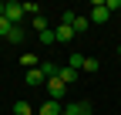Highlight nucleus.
<instances>
[{"mask_svg": "<svg viewBox=\"0 0 121 115\" xmlns=\"http://www.w3.org/2000/svg\"><path fill=\"white\" fill-rule=\"evenodd\" d=\"M108 17H111V10L104 7V0H98L94 7H91V24H108Z\"/></svg>", "mask_w": 121, "mask_h": 115, "instance_id": "nucleus-1", "label": "nucleus"}, {"mask_svg": "<svg viewBox=\"0 0 121 115\" xmlns=\"http://www.w3.org/2000/svg\"><path fill=\"white\" fill-rule=\"evenodd\" d=\"M4 17L13 24V27H20V17H24V4H17V0H10V4H7V14H4Z\"/></svg>", "mask_w": 121, "mask_h": 115, "instance_id": "nucleus-2", "label": "nucleus"}, {"mask_svg": "<svg viewBox=\"0 0 121 115\" xmlns=\"http://www.w3.org/2000/svg\"><path fill=\"white\" fill-rule=\"evenodd\" d=\"M47 91H51V98H54V102H60V98L67 95V85L60 81V78H51V81H47Z\"/></svg>", "mask_w": 121, "mask_h": 115, "instance_id": "nucleus-3", "label": "nucleus"}, {"mask_svg": "<svg viewBox=\"0 0 121 115\" xmlns=\"http://www.w3.org/2000/svg\"><path fill=\"white\" fill-rule=\"evenodd\" d=\"M57 78H60V81H64L67 88H71V85L78 81V68H71V64H60V71H57Z\"/></svg>", "mask_w": 121, "mask_h": 115, "instance_id": "nucleus-4", "label": "nucleus"}, {"mask_svg": "<svg viewBox=\"0 0 121 115\" xmlns=\"http://www.w3.org/2000/svg\"><path fill=\"white\" fill-rule=\"evenodd\" d=\"M37 115H64V105H60V102H54V98H51V102H44V105L37 108Z\"/></svg>", "mask_w": 121, "mask_h": 115, "instance_id": "nucleus-5", "label": "nucleus"}, {"mask_svg": "<svg viewBox=\"0 0 121 115\" xmlns=\"http://www.w3.org/2000/svg\"><path fill=\"white\" fill-rule=\"evenodd\" d=\"M44 81H47V78H44L40 68H30L27 71V85H30V88H37V85H44Z\"/></svg>", "mask_w": 121, "mask_h": 115, "instance_id": "nucleus-6", "label": "nucleus"}, {"mask_svg": "<svg viewBox=\"0 0 121 115\" xmlns=\"http://www.w3.org/2000/svg\"><path fill=\"white\" fill-rule=\"evenodd\" d=\"M54 37H57V41H74V27H67V24H60L57 31H54Z\"/></svg>", "mask_w": 121, "mask_h": 115, "instance_id": "nucleus-7", "label": "nucleus"}, {"mask_svg": "<svg viewBox=\"0 0 121 115\" xmlns=\"http://www.w3.org/2000/svg\"><path fill=\"white\" fill-rule=\"evenodd\" d=\"M40 71H44V78H57V71H60V64H51V61H40Z\"/></svg>", "mask_w": 121, "mask_h": 115, "instance_id": "nucleus-8", "label": "nucleus"}, {"mask_svg": "<svg viewBox=\"0 0 121 115\" xmlns=\"http://www.w3.org/2000/svg\"><path fill=\"white\" fill-rule=\"evenodd\" d=\"M20 64H24L27 71H30V68H40V61H37V54H24V58H20Z\"/></svg>", "mask_w": 121, "mask_h": 115, "instance_id": "nucleus-9", "label": "nucleus"}, {"mask_svg": "<svg viewBox=\"0 0 121 115\" xmlns=\"http://www.w3.org/2000/svg\"><path fill=\"white\" fill-rule=\"evenodd\" d=\"M7 41H10V44H20V41H24V27H13V31L7 34Z\"/></svg>", "mask_w": 121, "mask_h": 115, "instance_id": "nucleus-10", "label": "nucleus"}, {"mask_svg": "<svg viewBox=\"0 0 121 115\" xmlns=\"http://www.w3.org/2000/svg\"><path fill=\"white\" fill-rule=\"evenodd\" d=\"M37 41H40V44H54V41H57V37H54V31H51V27H47V31H40V34H37Z\"/></svg>", "mask_w": 121, "mask_h": 115, "instance_id": "nucleus-11", "label": "nucleus"}, {"mask_svg": "<svg viewBox=\"0 0 121 115\" xmlns=\"http://www.w3.org/2000/svg\"><path fill=\"white\" fill-rule=\"evenodd\" d=\"M87 24H91V17H74V31H78V34L87 31Z\"/></svg>", "mask_w": 121, "mask_h": 115, "instance_id": "nucleus-12", "label": "nucleus"}, {"mask_svg": "<svg viewBox=\"0 0 121 115\" xmlns=\"http://www.w3.org/2000/svg\"><path fill=\"white\" fill-rule=\"evenodd\" d=\"M13 115H34V112H30L27 102H17V105H13Z\"/></svg>", "mask_w": 121, "mask_h": 115, "instance_id": "nucleus-13", "label": "nucleus"}, {"mask_svg": "<svg viewBox=\"0 0 121 115\" xmlns=\"http://www.w3.org/2000/svg\"><path fill=\"white\" fill-rule=\"evenodd\" d=\"M10 31H13V24H10V20H7V17H0V37H7V34H10Z\"/></svg>", "mask_w": 121, "mask_h": 115, "instance_id": "nucleus-14", "label": "nucleus"}, {"mask_svg": "<svg viewBox=\"0 0 121 115\" xmlns=\"http://www.w3.org/2000/svg\"><path fill=\"white\" fill-rule=\"evenodd\" d=\"M74 17H78V14H74V10H64V14H60V24H67V27H74Z\"/></svg>", "mask_w": 121, "mask_h": 115, "instance_id": "nucleus-15", "label": "nucleus"}, {"mask_svg": "<svg viewBox=\"0 0 121 115\" xmlns=\"http://www.w3.org/2000/svg\"><path fill=\"white\" fill-rule=\"evenodd\" d=\"M67 64H71V68H84V54H78V51H74V54H71V61H67Z\"/></svg>", "mask_w": 121, "mask_h": 115, "instance_id": "nucleus-16", "label": "nucleus"}, {"mask_svg": "<svg viewBox=\"0 0 121 115\" xmlns=\"http://www.w3.org/2000/svg\"><path fill=\"white\" fill-rule=\"evenodd\" d=\"M98 68H101L98 58H84V71H98Z\"/></svg>", "mask_w": 121, "mask_h": 115, "instance_id": "nucleus-17", "label": "nucleus"}, {"mask_svg": "<svg viewBox=\"0 0 121 115\" xmlns=\"http://www.w3.org/2000/svg\"><path fill=\"white\" fill-rule=\"evenodd\" d=\"M34 31L40 34V31H47V20H44V14H40V17H34Z\"/></svg>", "mask_w": 121, "mask_h": 115, "instance_id": "nucleus-18", "label": "nucleus"}, {"mask_svg": "<svg viewBox=\"0 0 121 115\" xmlns=\"http://www.w3.org/2000/svg\"><path fill=\"white\" fill-rule=\"evenodd\" d=\"M24 14H30V17H40V7H37V4H24Z\"/></svg>", "mask_w": 121, "mask_h": 115, "instance_id": "nucleus-19", "label": "nucleus"}, {"mask_svg": "<svg viewBox=\"0 0 121 115\" xmlns=\"http://www.w3.org/2000/svg\"><path fill=\"white\" fill-rule=\"evenodd\" d=\"M104 7L108 10H121V0H104Z\"/></svg>", "mask_w": 121, "mask_h": 115, "instance_id": "nucleus-20", "label": "nucleus"}, {"mask_svg": "<svg viewBox=\"0 0 121 115\" xmlns=\"http://www.w3.org/2000/svg\"><path fill=\"white\" fill-rule=\"evenodd\" d=\"M4 14H7V4H0V17H4Z\"/></svg>", "mask_w": 121, "mask_h": 115, "instance_id": "nucleus-21", "label": "nucleus"}, {"mask_svg": "<svg viewBox=\"0 0 121 115\" xmlns=\"http://www.w3.org/2000/svg\"><path fill=\"white\" fill-rule=\"evenodd\" d=\"M118 58H121V48H118Z\"/></svg>", "mask_w": 121, "mask_h": 115, "instance_id": "nucleus-22", "label": "nucleus"}, {"mask_svg": "<svg viewBox=\"0 0 121 115\" xmlns=\"http://www.w3.org/2000/svg\"><path fill=\"white\" fill-rule=\"evenodd\" d=\"M118 14H121V10H118Z\"/></svg>", "mask_w": 121, "mask_h": 115, "instance_id": "nucleus-23", "label": "nucleus"}]
</instances>
